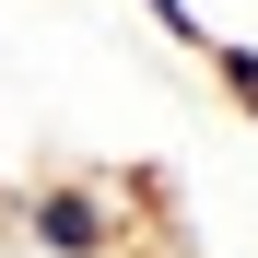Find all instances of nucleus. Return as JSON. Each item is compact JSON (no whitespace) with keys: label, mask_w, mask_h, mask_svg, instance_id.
I'll return each mask as SVG.
<instances>
[{"label":"nucleus","mask_w":258,"mask_h":258,"mask_svg":"<svg viewBox=\"0 0 258 258\" xmlns=\"http://www.w3.org/2000/svg\"><path fill=\"white\" fill-rule=\"evenodd\" d=\"M0 235H24L35 258H117L129 211H117V176H24L0 188Z\"/></svg>","instance_id":"nucleus-1"},{"label":"nucleus","mask_w":258,"mask_h":258,"mask_svg":"<svg viewBox=\"0 0 258 258\" xmlns=\"http://www.w3.org/2000/svg\"><path fill=\"white\" fill-rule=\"evenodd\" d=\"M153 258H188V246H153Z\"/></svg>","instance_id":"nucleus-3"},{"label":"nucleus","mask_w":258,"mask_h":258,"mask_svg":"<svg viewBox=\"0 0 258 258\" xmlns=\"http://www.w3.org/2000/svg\"><path fill=\"white\" fill-rule=\"evenodd\" d=\"M211 82H223V94H235V117L258 129V35H211V59H200Z\"/></svg>","instance_id":"nucleus-2"}]
</instances>
